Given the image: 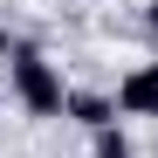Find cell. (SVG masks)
Wrapping results in <instances>:
<instances>
[{
  "label": "cell",
  "instance_id": "1",
  "mask_svg": "<svg viewBox=\"0 0 158 158\" xmlns=\"http://www.w3.org/2000/svg\"><path fill=\"white\" fill-rule=\"evenodd\" d=\"M7 96H14V110H21V117H35V124L69 117V83H62V62L48 55L41 41H21V48H14V62H7Z\"/></svg>",
  "mask_w": 158,
  "mask_h": 158
},
{
  "label": "cell",
  "instance_id": "3",
  "mask_svg": "<svg viewBox=\"0 0 158 158\" xmlns=\"http://www.w3.org/2000/svg\"><path fill=\"white\" fill-rule=\"evenodd\" d=\"M76 131H103V124H117V96L110 89H69V117Z\"/></svg>",
  "mask_w": 158,
  "mask_h": 158
},
{
  "label": "cell",
  "instance_id": "4",
  "mask_svg": "<svg viewBox=\"0 0 158 158\" xmlns=\"http://www.w3.org/2000/svg\"><path fill=\"white\" fill-rule=\"evenodd\" d=\"M89 158H138V144H131L124 117H117V124H103V131H89Z\"/></svg>",
  "mask_w": 158,
  "mask_h": 158
},
{
  "label": "cell",
  "instance_id": "5",
  "mask_svg": "<svg viewBox=\"0 0 158 158\" xmlns=\"http://www.w3.org/2000/svg\"><path fill=\"white\" fill-rule=\"evenodd\" d=\"M14 48H21V41H14V28L0 21V83H7V62H14Z\"/></svg>",
  "mask_w": 158,
  "mask_h": 158
},
{
  "label": "cell",
  "instance_id": "6",
  "mask_svg": "<svg viewBox=\"0 0 158 158\" xmlns=\"http://www.w3.org/2000/svg\"><path fill=\"white\" fill-rule=\"evenodd\" d=\"M144 35L158 41V0H144Z\"/></svg>",
  "mask_w": 158,
  "mask_h": 158
},
{
  "label": "cell",
  "instance_id": "2",
  "mask_svg": "<svg viewBox=\"0 0 158 158\" xmlns=\"http://www.w3.org/2000/svg\"><path fill=\"white\" fill-rule=\"evenodd\" d=\"M117 117H144V124H158V55L151 62H131L124 76H117Z\"/></svg>",
  "mask_w": 158,
  "mask_h": 158
}]
</instances>
